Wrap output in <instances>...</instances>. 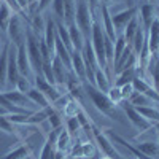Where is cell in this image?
Returning <instances> with one entry per match:
<instances>
[{"mask_svg":"<svg viewBox=\"0 0 159 159\" xmlns=\"http://www.w3.org/2000/svg\"><path fill=\"white\" fill-rule=\"evenodd\" d=\"M84 91H86V94L89 96L92 105L105 116H108L111 119H116V121L119 123H124V119H123V110L119 108V105H116L115 102L110 100V97L105 94V92L99 91L96 86H92L89 83H84Z\"/></svg>","mask_w":159,"mask_h":159,"instance_id":"6da1fadb","label":"cell"},{"mask_svg":"<svg viewBox=\"0 0 159 159\" xmlns=\"http://www.w3.org/2000/svg\"><path fill=\"white\" fill-rule=\"evenodd\" d=\"M25 46H27V56L30 62V69L35 75H42V65L43 59L40 54V38L32 32L30 27L25 30Z\"/></svg>","mask_w":159,"mask_h":159,"instance_id":"7a4b0ae2","label":"cell"},{"mask_svg":"<svg viewBox=\"0 0 159 159\" xmlns=\"http://www.w3.org/2000/svg\"><path fill=\"white\" fill-rule=\"evenodd\" d=\"M75 22L83 32L84 38H91V29H92V11L86 0H76V16Z\"/></svg>","mask_w":159,"mask_h":159,"instance_id":"3957f363","label":"cell"},{"mask_svg":"<svg viewBox=\"0 0 159 159\" xmlns=\"http://www.w3.org/2000/svg\"><path fill=\"white\" fill-rule=\"evenodd\" d=\"M119 108H121L123 113L126 115L127 121L134 126V127H137V129L140 130V134H143L145 130H148V129L153 127V123H150L148 119H145V118L137 111V108L134 107V105H130L127 100H123L121 103H119Z\"/></svg>","mask_w":159,"mask_h":159,"instance_id":"277c9868","label":"cell"},{"mask_svg":"<svg viewBox=\"0 0 159 159\" xmlns=\"http://www.w3.org/2000/svg\"><path fill=\"white\" fill-rule=\"evenodd\" d=\"M25 25L22 24V18L19 15H13L11 21H10V25H8V29H7V34L11 40V43L15 45L16 48L22 43H25Z\"/></svg>","mask_w":159,"mask_h":159,"instance_id":"5b68a950","label":"cell"},{"mask_svg":"<svg viewBox=\"0 0 159 159\" xmlns=\"http://www.w3.org/2000/svg\"><path fill=\"white\" fill-rule=\"evenodd\" d=\"M92 135H94V139H96V142H97V145H99V148H100L102 153H105L107 156H110L113 159H123L121 154L115 150V147H113V143L110 142V139L105 135L96 124H92Z\"/></svg>","mask_w":159,"mask_h":159,"instance_id":"8992f818","label":"cell"},{"mask_svg":"<svg viewBox=\"0 0 159 159\" xmlns=\"http://www.w3.org/2000/svg\"><path fill=\"white\" fill-rule=\"evenodd\" d=\"M137 11H139V5H137V7H129V8H126V10L119 11V13H116V15L111 16V21H113V25H115L116 35H119V34L124 32L126 25L130 22L132 18L137 15Z\"/></svg>","mask_w":159,"mask_h":159,"instance_id":"52a82bcc","label":"cell"},{"mask_svg":"<svg viewBox=\"0 0 159 159\" xmlns=\"http://www.w3.org/2000/svg\"><path fill=\"white\" fill-rule=\"evenodd\" d=\"M21 73L18 70V64H16V51L15 45L10 42V51H8V70H7V84L15 86L16 81L19 80Z\"/></svg>","mask_w":159,"mask_h":159,"instance_id":"ba28073f","label":"cell"},{"mask_svg":"<svg viewBox=\"0 0 159 159\" xmlns=\"http://www.w3.org/2000/svg\"><path fill=\"white\" fill-rule=\"evenodd\" d=\"M16 64H18V70H19V73L22 76L29 78L32 75V69H30V62H29L27 46H25V43H22L16 48Z\"/></svg>","mask_w":159,"mask_h":159,"instance_id":"9c48e42d","label":"cell"},{"mask_svg":"<svg viewBox=\"0 0 159 159\" xmlns=\"http://www.w3.org/2000/svg\"><path fill=\"white\" fill-rule=\"evenodd\" d=\"M147 43L151 52V57H159V19L156 18L151 27L147 30Z\"/></svg>","mask_w":159,"mask_h":159,"instance_id":"30bf717a","label":"cell"},{"mask_svg":"<svg viewBox=\"0 0 159 159\" xmlns=\"http://www.w3.org/2000/svg\"><path fill=\"white\" fill-rule=\"evenodd\" d=\"M132 86H134V89H135L137 92H142V94H145L147 97H150L151 100H154L156 103H159V92L154 89V86H153L150 81L135 76L134 80H132Z\"/></svg>","mask_w":159,"mask_h":159,"instance_id":"8fae6325","label":"cell"},{"mask_svg":"<svg viewBox=\"0 0 159 159\" xmlns=\"http://www.w3.org/2000/svg\"><path fill=\"white\" fill-rule=\"evenodd\" d=\"M70 56H72V72H73V75L81 83H86V67H84V59H83L81 51L73 49L70 52Z\"/></svg>","mask_w":159,"mask_h":159,"instance_id":"7c38bea8","label":"cell"},{"mask_svg":"<svg viewBox=\"0 0 159 159\" xmlns=\"http://www.w3.org/2000/svg\"><path fill=\"white\" fill-rule=\"evenodd\" d=\"M96 153V147L91 142H78L72 145L70 148V157L72 159H81V157H91Z\"/></svg>","mask_w":159,"mask_h":159,"instance_id":"4fadbf2b","label":"cell"},{"mask_svg":"<svg viewBox=\"0 0 159 159\" xmlns=\"http://www.w3.org/2000/svg\"><path fill=\"white\" fill-rule=\"evenodd\" d=\"M140 11V21H142V27L145 30H148L151 27L153 21L157 18V11H156V5L154 3H145L142 7H139Z\"/></svg>","mask_w":159,"mask_h":159,"instance_id":"5bb4252c","label":"cell"},{"mask_svg":"<svg viewBox=\"0 0 159 159\" xmlns=\"http://www.w3.org/2000/svg\"><path fill=\"white\" fill-rule=\"evenodd\" d=\"M100 15H102V27H103V32L107 35L111 42L116 40V30H115V25H113V21H111V13H110V8L105 7V5H100L99 8Z\"/></svg>","mask_w":159,"mask_h":159,"instance_id":"9a60e30c","label":"cell"},{"mask_svg":"<svg viewBox=\"0 0 159 159\" xmlns=\"http://www.w3.org/2000/svg\"><path fill=\"white\" fill-rule=\"evenodd\" d=\"M108 134V137L113 140V142H116V143H119L121 147H124L127 151H129V156H134L135 159H153V157H150V156H147V154H143L135 145H132V143H129L127 140H124L123 137H119V135H116V134H113V132H107Z\"/></svg>","mask_w":159,"mask_h":159,"instance_id":"2e32d148","label":"cell"},{"mask_svg":"<svg viewBox=\"0 0 159 159\" xmlns=\"http://www.w3.org/2000/svg\"><path fill=\"white\" fill-rule=\"evenodd\" d=\"M5 94V97L11 102V103H15L16 107H21V108H24L25 110V107H30V105L34 103L29 97H27V94H24V92H19V91H5L3 92Z\"/></svg>","mask_w":159,"mask_h":159,"instance_id":"e0dca14e","label":"cell"},{"mask_svg":"<svg viewBox=\"0 0 159 159\" xmlns=\"http://www.w3.org/2000/svg\"><path fill=\"white\" fill-rule=\"evenodd\" d=\"M43 42L49 48L52 54H56V22L52 19H46V27H45V35Z\"/></svg>","mask_w":159,"mask_h":159,"instance_id":"ac0fdd59","label":"cell"},{"mask_svg":"<svg viewBox=\"0 0 159 159\" xmlns=\"http://www.w3.org/2000/svg\"><path fill=\"white\" fill-rule=\"evenodd\" d=\"M67 29H69V34H70V42H72V46L73 49L76 51H81L83 46H84V42H86V38L83 35V32L80 30V27L76 25V22L67 25Z\"/></svg>","mask_w":159,"mask_h":159,"instance_id":"d6986e66","label":"cell"},{"mask_svg":"<svg viewBox=\"0 0 159 159\" xmlns=\"http://www.w3.org/2000/svg\"><path fill=\"white\" fill-rule=\"evenodd\" d=\"M51 69H52V73H54V78H56V84H65V81H67V69L64 67L62 61L57 56L52 57Z\"/></svg>","mask_w":159,"mask_h":159,"instance_id":"ffe728a7","label":"cell"},{"mask_svg":"<svg viewBox=\"0 0 159 159\" xmlns=\"http://www.w3.org/2000/svg\"><path fill=\"white\" fill-rule=\"evenodd\" d=\"M8 51L10 42L5 43L2 52H0V88H5L7 84V70H8Z\"/></svg>","mask_w":159,"mask_h":159,"instance_id":"44dd1931","label":"cell"},{"mask_svg":"<svg viewBox=\"0 0 159 159\" xmlns=\"http://www.w3.org/2000/svg\"><path fill=\"white\" fill-rule=\"evenodd\" d=\"M127 102H129L130 105H134V107H156V105H159V103H156L154 100H151L150 97H147L145 94H142V92H137V91H134V94L129 97Z\"/></svg>","mask_w":159,"mask_h":159,"instance_id":"7402d4cb","label":"cell"},{"mask_svg":"<svg viewBox=\"0 0 159 159\" xmlns=\"http://www.w3.org/2000/svg\"><path fill=\"white\" fill-rule=\"evenodd\" d=\"M76 16V0H64V24L70 25Z\"/></svg>","mask_w":159,"mask_h":159,"instance_id":"603a6c76","label":"cell"},{"mask_svg":"<svg viewBox=\"0 0 159 159\" xmlns=\"http://www.w3.org/2000/svg\"><path fill=\"white\" fill-rule=\"evenodd\" d=\"M30 154H32V148L25 143V145H19V147H16L15 150L8 151L3 156V159H25V157H29Z\"/></svg>","mask_w":159,"mask_h":159,"instance_id":"cb8c5ba5","label":"cell"},{"mask_svg":"<svg viewBox=\"0 0 159 159\" xmlns=\"http://www.w3.org/2000/svg\"><path fill=\"white\" fill-rule=\"evenodd\" d=\"M135 147L143 153L153 159H159V143H154V142H140L137 143Z\"/></svg>","mask_w":159,"mask_h":159,"instance_id":"d4e9b609","label":"cell"},{"mask_svg":"<svg viewBox=\"0 0 159 159\" xmlns=\"http://www.w3.org/2000/svg\"><path fill=\"white\" fill-rule=\"evenodd\" d=\"M111 80L107 76V73H105L102 69H97L96 70V88L99 89V91H102V92H105V94H107V92L110 91V88H111Z\"/></svg>","mask_w":159,"mask_h":159,"instance_id":"484cf974","label":"cell"},{"mask_svg":"<svg viewBox=\"0 0 159 159\" xmlns=\"http://www.w3.org/2000/svg\"><path fill=\"white\" fill-rule=\"evenodd\" d=\"M70 148H72V135L69 134L67 129L62 127L61 134H59V137H57V142H56V150L67 153Z\"/></svg>","mask_w":159,"mask_h":159,"instance_id":"4316f807","label":"cell"},{"mask_svg":"<svg viewBox=\"0 0 159 159\" xmlns=\"http://www.w3.org/2000/svg\"><path fill=\"white\" fill-rule=\"evenodd\" d=\"M27 97L35 103V105H38L40 108H46V107H49V100L46 99V96L43 94L42 91H38L37 88H32L29 92H27Z\"/></svg>","mask_w":159,"mask_h":159,"instance_id":"83f0119b","label":"cell"},{"mask_svg":"<svg viewBox=\"0 0 159 159\" xmlns=\"http://www.w3.org/2000/svg\"><path fill=\"white\" fill-rule=\"evenodd\" d=\"M56 34H57V37L61 38V42L64 43V46L72 52V51H73V46H72V42H70V34H69L67 25H65L62 21L56 24Z\"/></svg>","mask_w":159,"mask_h":159,"instance_id":"f1b7e54d","label":"cell"},{"mask_svg":"<svg viewBox=\"0 0 159 159\" xmlns=\"http://www.w3.org/2000/svg\"><path fill=\"white\" fill-rule=\"evenodd\" d=\"M139 27H140V22H139V16L135 15L134 18L130 19V22L126 25V29H124V32H123V37H124V40L127 42V45L132 43V40H134V37H135Z\"/></svg>","mask_w":159,"mask_h":159,"instance_id":"f546056e","label":"cell"},{"mask_svg":"<svg viewBox=\"0 0 159 159\" xmlns=\"http://www.w3.org/2000/svg\"><path fill=\"white\" fill-rule=\"evenodd\" d=\"M13 15H15V11H13L5 2H2V5H0V29L3 32H7Z\"/></svg>","mask_w":159,"mask_h":159,"instance_id":"4dcf8cb0","label":"cell"},{"mask_svg":"<svg viewBox=\"0 0 159 159\" xmlns=\"http://www.w3.org/2000/svg\"><path fill=\"white\" fill-rule=\"evenodd\" d=\"M145 42H147V30H145L143 27H139V30H137V34H135L134 40H132V43H130L132 51H134V54H137V56H139V52L142 51V48H143Z\"/></svg>","mask_w":159,"mask_h":159,"instance_id":"1f68e13d","label":"cell"},{"mask_svg":"<svg viewBox=\"0 0 159 159\" xmlns=\"http://www.w3.org/2000/svg\"><path fill=\"white\" fill-rule=\"evenodd\" d=\"M137 111L145 118V119H148L150 123H159V110L156 107H135Z\"/></svg>","mask_w":159,"mask_h":159,"instance_id":"d6a6232c","label":"cell"},{"mask_svg":"<svg viewBox=\"0 0 159 159\" xmlns=\"http://www.w3.org/2000/svg\"><path fill=\"white\" fill-rule=\"evenodd\" d=\"M135 76H137V73H135V67L126 69V70L119 72V73L116 75V81H115V84H116V86H123V84H126V83H132V80H134Z\"/></svg>","mask_w":159,"mask_h":159,"instance_id":"836d02e7","label":"cell"},{"mask_svg":"<svg viewBox=\"0 0 159 159\" xmlns=\"http://www.w3.org/2000/svg\"><path fill=\"white\" fill-rule=\"evenodd\" d=\"M0 130H3L5 134H8V135H13V137L19 139V135H18V129H16L15 124H13L10 119L7 118V115L0 116Z\"/></svg>","mask_w":159,"mask_h":159,"instance_id":"e575fe53","label":"cell"},{"mask_svg":"<svg viewBox=\"0 0 159 159\" xmlns=\"http://www.w3.org/2000/svg\"><path fill=\"white\" fill-rule=\"evenodd\" d=\"M127 48V42L124 40V37H123V34H119L118 37H116V40H115V56H113V59H115V62L121 57V54L124 52V49Z\"/></svg>","mask_w":159,"mask_h":159,"instance_id":"d590c367","label":"cell"},{"mask_svg":"<svg viewBox=\"0 0 159 159\" xmlns=\"http://www.w3.org/2000/svg\"><path fill=\"white\" fill-rule=\"evenodd\" d=\"M76 119H78L80 126H81V130H86L88 134H89V137H91V135H92V123L89 121V118L86 116L84 110H80V111H78Z\"/></svg>","mask_w":159,"mask_h":159,"instance_id":"8d00e7d4","label":"cell"},{"mask_svg":"<svg viewBox=\"0 0 159 159\" xmlns=\"http://www.w3.org/2000/svg\"><path fill=\"white\" fill-rule=\"evenodd\" d=\"M54 154H56V145L46 140L42 151H40V159H54Z\"/></svg>","mask_w":159,"mask_h":159,"instance_id":"74e56055","label":"cell"},{"mask_svg":"<svg viewBox=\"0 0 159 159\" xmlns=\"http://www.w3.org/2000/svg\"><path fill=\"white\" fill-rule=\"evenodd\" d=\"M46 121L49 123L51 129L62 127V118H61V111H57V110L52 108V110L49 111V115H48V119H46Z\"/></svg>","mask_w":159,"mask_h":159,"instance_id":"f35d334b","label":"cell"},{"mask_svg":"<svg viewBox=\"0 0 159 159\" xmlns=\"http://www.w3.org/2000/svg\"><path fill=\"white\" fill-rule=\"evenodd\" d=\"M81 110L80 108V103L75 100V99H72L67 105H65V108H64V115L67 116V118H75L76 115H78V111Z\"/></svg>","mask_w":159,"mask_h":159,"instance_id":"ab89813d","label":"cell"},{"mask_svg":"<svg viewBox=\"0 0 159 159\" xmlns=\"http://www.w3.org/2000/svg\"><path fill=\"white\" fill-rule=\"evenodd\" d=\"M42 75L45 76V80L49 84L56 86V78H54V73H52V69H51V62H43V65H42Z\"/></svg>","mask_w":159,"mask_h":159,"instance_id":"60d3db41","label":"cell"},{"mask_svg":"<svg viewBox=\"0 0 159 159\" xmlns=\"http://www.w3.org/2000/svg\"><path fill=\"white\" fill-rule=\"evenodd\" d=\"M107 96L110 97V100L111 102H115L116 105H119L123 102V96H121V88L119 86H116V84H113L111 88H110V91L107 92Z\"/></svg>","mask_w":159,"mask_h":159,"instance_id":"b9f144b4","label":"cell"},{"mask_svg":"<svg viewBox=\"0 0 159 159\" xmlns=\"http://www.w3.org/2000/svg\"><path fill=\"white\" fill-rule=\"evenodd\" d=\"M70 100H72V96H70V94H64V96H61L56 102H52L51 107L54 108V110H57V111H64L65 105H67Z\"/></svg>","mask_w":159,"mask_h":159,"instance_id":"7bdbcfd3","label":"cell"},{"mask_svg":"<svg viewBox=\"0 0 159 159\" xmlns=\"http://www.w3.org/2000/svg\"><path fill=\"white\" fill-rule=\"evenodd\" d=\"M65 129L69 130V134H70L72 137L78 134V130H81V126H80L76 116H75V118H69V119H67V123H65Z\"/></svg>","mask_w":159,"mask_h":159,"instance_id":"ee69618b","label":"cell"},{"mask_svg":"<svg viewBox=\"0 0 159 159\" xmlns=\"http://www.w3.org/2000/svg\"><path fill=\"white\" fill-rule=\"evenodd\" d=\"M15 89L16 91H19V92H24V94H27V92L32 89V86H30V83H29V78H25V76H19V80L16 81V84H15Z\"/></svg>","mask_w":159,"mask_h":159,"instance_id":"f6af8a7d","label":"cell"},{"mask_svg":"<svg viewBox=\"0 0 159 159\" xmlns=\"http://www.w3.org/2000/svg\"><path fill=\"white\" fill-rule=\"evenodd\" d=\"M35 86H37V89L38 91H42L43 94L48 91V89H51L52 88V84H49L46 80H45V76L43 75H35Z\"/></svg>","mask_w":159,"mask_h":159,"instance_id":"bcb514c9","label":"cell"},{"mask_svg":"<svg viewBox=\"0 0 159 159\" xmlns=\"http://www.w3.org/2000/svg\"><path fill=\"white\" fill-rule=\"evenodd\" d=\"M52 11L61 21H64V0H52Z\"/></svg>","mask_w":159,"mask_h":159,"instance_id":"7dc6e473","label":"cell"},{"mask_svg":"<svg viewBox=\"0 0 159 159\" xmlns=\"http://www.w3.org/2000/svg\"><path fill=\"white\" fill-rule=\"evenodd\" d=\"M121 88V96H123V100H129V97L134 94V86H132V83H126L123 86H119Z\"/></svg>","mask_w":159,"mask_h":159,"instance_id":"c3c4849f","label":"cell"},{"mask_svg":"<svg viewBox=\"0 0 159 159\" xmlns=\"http://www.w3.org/2000/svg\"><path fill=\"white\" fill-rule=\"evenodd\" d=\"M38 8V0H27V11H29V16H34L37 13Z\"/></svg>","mask_w":159,"mask_h":159,"instance_id":"681fc988","label":"cell"},{"mask_svg":"<svg viewBox=\"0 0 159 159\" xmlns=\"http://www.w3.org/2000/svg\"><path fill=\"white\" fill-rule=\"evenodd\" d=\"M52 3V0H38V8H37V13H42L45 11L49 5Z\"/></svg>","mask_w":159,"mask_h":159,"instance_id":"f907efd6","label":"cell"},{"mask_svg":"<svg viewBox=\"0 0 159 159\" xmlns=\"http://www.w3.org/2000/svg\"><path fill=\"white\" fill-rule=\"evenodd\" d=\"M99 3L105 5V7H108L110 5H118V3H126V0H99Z\"/></svg>","mask_w":159,"mask_h":159,"instance_id":"816d5d0a","label":"cell"},{"mask_svg":"<svg viewBox=\"0 0 159 159\" xmlns=\"http://www.w3.org/2000/svg\"><path fill=\"white\" fill-rule=\"evenodd\" d=\"M86 2H88V5H89V8H91L92 13L97 11V8H99V0H86Z\"/></svg>","mask_w":159,"mask_h":159,"instance_id":"f5cc1de1","label":"cell"},{"mask_svg":"<svg viewBox=\"0 0 159 159\" xmlns=\"http://www.w3.org/2000/svg\"><path fill=\"white\" fill-rule=\"evenodd\" d=\"M16 2H18V5L22 8V11L29 16V11H27V0H16Z\"/></svg>","mask_w":159,"mask_h":159,"instance_id":"db71d44e","label":"cell"},{"mask_svg":"<svg viewBox=\"0 0 159 159\" xmlns=\"http://www.w3.org/2000/svg\"><path fill=\"white\" fill-rule=\"evenodd\" d=\"M54 159H67V153H65V151H59V150H56Z\"/></svg>","mask_w":159,"mask_h":159,"instance_id":"11a10c76","label":"cell"},{"mask_svg":"<svg viewBox=\"0 0 159 159\" xmlns=\"http://www.w3.org/2000/svg\"><path fill=\"white\" fill-rule=\"evenodd\" d=\"M153 126H154V127H156V129H159V123H154V124H153Z\"/></svg>","mask_w":159,"mask_h":159,"instance_id":"9f6ffc18","label":"cell"},{"mask_svg":"<svg viewBox=\"0 0 159 159\" xmlns=\"http://www.w3.org/2000/svg\"><path fill=\"white\" fill-rule=\"evenodd\" d=\"M102 159H113V157H110V156H105V157H102Z\"/></svg>","mask_w":159,"mask_h":159,"instance_id":"6f0895ef","label":"cell"},{"mask_svg":"<svg viewBox=\"0 0 159 159\" xmlns=\"http://www.w3.org/2000/svg\"><path fill=\"white\" fill-rule=\"evenodd\" d=\"M157 143H159V129H157Z\"/></svg>","mask_w":159,"mask_h":159,"instance_id":"680465c9","label":"cell"},{"mask_svg":"<svg viewBox=\"0 0 159 159\" xmlns=\"http://www.w3.org/2000/svg\"><path fill=\"white\" fill-rule=\"evenodd\" d=\"M134 3H135V5H139V0H134Z\"/></svg>","mask_w":159,"mask_h":159,"instance_id":"91938a15","label":"cell"},{"mask_svg":"<svg viewBox=\"0 0 159 159\" xmlns=\"http://www.w3.org/2000/svg\"><path fill=\"white\" fill-rule=\"evenodd\" d=\"M2 2H3V0H0V5H2Z\"/></svg>","mask_w":159,"mask_h":159,"instance_id":"94428289","label":"cell"},{"mask_svg":"<svg viewBox=\"0 0 159 159\" xmlns=\"http://www.w3.org/2000/svg\"><path fill=\"white\" fill-rule=\"evenodd\" d=\"M157 2H159V0H157Z\"/></svg>","mask_w":159,"mask_h":159,"instance_id":"6125c7cd","label":"cell"},{"mask_svg":"<svg viewBox=\"0 0 159 159\" xmlns=\"http://www.w3.org/2000/svg\"><path fill=\"white\" fill-rule=\"evenodd\" d=\"M0 52H2V51H0Z\"/></svg>","mask_w":159,"mask_h":159,"instance_id":"be15d7a7","label":"cell"}]
</instances>
